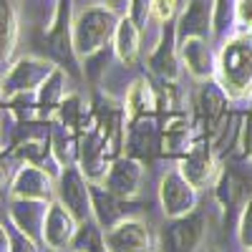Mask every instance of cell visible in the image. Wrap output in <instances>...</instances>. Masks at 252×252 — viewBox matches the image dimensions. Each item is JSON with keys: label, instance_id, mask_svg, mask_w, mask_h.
I'll list each match as a JSON object with an SVG mask.
<instances>
[{"label": "cell", "instance_id": "28", "mask_svg": "<svg viewBox=\"0 0 252 252\" xmlns=\"http://www.w3.org/2000/svg\"><path fill=\"white\" fill-rule=\"evenodd\" d=\"M237 237L242 250H252V194L247 197L242 215H240V224H237Z\"/></svg>", "mask_w": 252, "mask_h": 252}, {"label": "cell", "instance_id": "17", "mask_svg": "<svg viewBox=\"0 0 252 252\" xmlns=\"http://www.w3.org/2000/svg\"><path fill=\"white\" fill-rule=\"evenodd\" d=\"M20 35L18 0H0V73H5L13 63Z\"/></svg>", "mask_w": 252, "mask_h": 252}, {"label": "cell", "instance_id": "8", "mask_svg": "<svg viewBox=\"0 0 252 252\" xmlns=\"http://www.w3.org/2000/svg\"><path fill=\"white\" fill-rule=\"evenodd\" d=\"M146 169L144 164L134 157H119L111 161L106 177H103L101 187L109 189V192L119 199H134L141 194V184H144Z\"/></svg>", "mask_w": 252, "mask_h": 252}, {"label": "cell", "instance_id": "16", "mask_svg": "<svg viewBox=\"0 0 252 252\" xmlns=\"http://www.w3.org/2000/svg\"><path fill=\"white\" fill-rule=\"evenodd\" d=\"M179 172L199 192V189H204V187H209L215 182V177H217V161H215L212 152H209L207 146H192V149L187 152V157L182 159Z\"/></svg>", "mask_w": 252, "mask_h": 252}, {"label": "cell", "instance_id": "20", "mask_svg": "<svg viewBox=\"0 0 252 252\" xmlns=\"http://www.w3.org/2000/svg\"><path fill=\"white\" fill-rule=\"evenodd\" d=\"M111 43H114V56L124 66H134L141 56V31L126 15H121Z\"/></svg>", "mask_w": 252, "mask_h": 252}, {"label": "cell", "instance_id": "31", "mask_svg": "<svg viewBox=\"0 0 252 252\" xmlns=\"http://www.w3.org/2000/svg\"><path fill=\"white\" fill-rule=\"evenodd\" d=\"M242 152H245L247 161H252V111L242 121Z\"/></svg>", "mask_w": 252, "mask_h": 252}, {"label": "cell", "instance_id": "32", "mask_svg": "<svg viewBox=\"0 0 252 252\" xmlns=\"http://www.w3.org/2000/svg\"><path fill=\"white\" fill-rule=\"evenodd\" d=\"M0 252H10V237H8V224L0 222Z\"/></svg>", "mask_w": 252, "mask_h": 252}, {"label": "cell", "instance_id": "26", "mask_svg": "<svg viewBox=\"0 0 252 252\" xmlns=\"http://www.w3.org/2000/svg\"><path fill=\"white\" fill-rule=\"evenodd\" d=\"M126 18H129L139 31H144L152 20V0H129V3H126Z\"/></svg>", "mask_w": 252, "mask_h": 252}, {"label": "cell", "instance_id": "6", "mask_svg": "<svg viewBox=\"0 0 252 252\" xmlns=\"http://www.w3.org/2000/svg\"><path fill=\"white\" fill-rule=\"evenodd\" d=\"M197 189L184 179V174L179 172V166L166 169L164 177L159 179V204L164 217H184L189 212L197 209Z\"/></svg>", "mask_w": 252, "mask_h": 252}, {"label": "cell", "instance_id": "27", "mask_svg": "<svg viewBox=\"0 0 252 252\" xmlns=\"http://www.w3.org/2000/svg\"><path fill=\"white\" fill-rule=\"evenodd\" d=\"M179 10V0H152V20L157 26L172 23Z\"/></svg>", "mask_w": 252, "mask_h": 252}, {"label": "cell", "instance_id": "23", "mask_svg": "<svg viewBox=\"0 0 252 252\" xmlns=\"http://www.w3.org/2000/svg\"><path fill=\"white\" fill-rule=\"evenodd\" d=\"M227 96L224 91L217 86L215 81H204L202 89H199V109L202 114L207 116L209 124H217L222 116H224V106H227Z\"/></svg>", "mask_w": 252, "mask_h": 252}, {"label": "cell", "instance_id": "29", "mask_svg": "<svg viewBox=\"0 0 252 252\" xmlns=\"http://www.w3.org/2000/svg\"><path fill=\"white\" fill-rule=\"evenodd\" d=\"M8 237H10V252H40V245L31 240L28 235H23L10 222H8Z\"/></svg>", "mask_w": 252, "mask_h": 252}, {"label": "cell", "instance_id": "18", "mask_svg": "<svg viewBox=\"0 0 252 252\" xmlns=\"http://www.w3.org/2000/svg\"><path fill=\"white\" fill-rule=\"evenodd\" d=\"M78 159H81L78 169L83 172V177H86L91 184H101L111 164L106 161V146H103V141L96 134H86L81 139Z\"/></svg>", "mask_w": 252, "mask_h": 252}, {"label": "cell", "instance_id": "10", "mask_svg": "<svg viewBox=\"0 0 252 252\" xmlns=\"http://www.w3.org/2000/svg\"><path fill=\"white\" fill-rule=\"evenodd\" d=\"M179 48V61L184 63L187 73L194 81H215V63H217V51L209 46L207 38H184L177 43Z\"/></svg>", "mask_w": 252, "mask_h": 252}, {"label": "cell", "instance_id": "3", "mask_svg": "<svg viewBox=\"0 0 252 252\" xmlns=\"http://www.w3.org/2000/svg\"><path fill=\"white\" fill-rule=\"evenodd\" d=\"M56 202L66 207L78 224L89 222L94 217V209H91V182L83 177V172L78 169L76 164L61 166L58 179H56Z\"/></svg>", "mask_w": 252, "mask_h": 252}, {"label": "cell", "instance_id": "21", "mask_svg": "<svg viewBox=\"0 0 252 252\" xmlns=\"http://www.w3.org/2000/svg\"><path fill=\"white\" fill-rule=\"evenodd\" d=\"M157 106V98H154V91H152V83L146 78H136L129 91H126V114L129 119H136L146 111H152Z\"/></svg>", "mask_w": 252, "mask_h": 252}, {"label": "cell", "instance_id": "1", "mask_svg": "<svg viewBox=\"0 0 252 252\" xmlns=\"http://www.w3.org/2000/svg\"><path fill=\"white\" fill-rule=\"evenodd\" d=\"M215 83L229 101H245L252 94V33H232L217 48Z\"/></svg>", "mask_w": 252, "mask_h": 252}, {"label": "cell", "instance_id": "7", "mask_svg": "<svg viewBox=\"0 0 252 252\" xmlns=\"http://www.w3.org/2000/svg\"><path fill=\"white\" fill-rule=\"evenodd\" d=\"M106 252H157V237L149 229V224L126 217L109 227L106 232Z\"/></svg>", "mask_w": 252, "mask_h": 252}, {"label": "cell", "instance_id": "5", "mask_svg": "<svg viewBox=\"0 0 252 252\" xmlns=\"http://www.w3.org/2000/svg\"><path fill=\"white\" fill-rule=\"evenodd\" d=\"M204 217L199 212H189L184 217L169 220L157 240V252H197L204 242Z\"/></svg>", "mask_w": 252, "mask_h": 252}, {"label": "cell", "instance_id": "24", "mask_svg": "<svg viewBox=\"0 0 252 252\" xmlns=\"http://www.w3.org/2000/svg\"><path fill=\"white\" fill-rule=\"evenodd\" d=\"M63 98H66V71L56 66L53 73L43 81V86L35 91V101L40 106H58Z\"/></svg>", "mask_w": 252, "mask_h": 252}, {"label": "cell", "instance_id": "19", "mask_svg": "<svg viewBox=\"0 0 252 252\" xmlns=\"http://www.w3.org/2000/svg\"><path fill=\"white\" fill-rule=\"evenodd\" d=\"M91 209H94V220L103 227V232H106L109 227H114L116 222L126 220L124 199L114 197L109 189H103L101 184H91Z\"/></svg>", "mask_w": 252, "mask_h": 252}, {"label": "cell", "instance_id": "33", "mask_svg": "<svg viewBox=\"0 0 252 252\" xmlns=\"http://www.w3.org/2000/svg\"><path fill=\"white\" fill-rule=\"evenodd\" d=\"M8 177H10V164H8V159L3 154H0V187L8 182Z\"/></svg>", "mask_w": 252, "mask_h": 252}, {"label": "cell", "instance_id": "12", "mask_svg": "<svg viewBox=\"0 0 252 252\" xmlns=\"http://www.w3.org/2000/svg\"><path fill=\"white\" fill-rule=\"evenodd\" d=\"M177 28L174 23H166L161 26V33H159V40L154 51L149 53V68L164 78V81H177L179 73H182V61H179V48H177Z\"/></svg>", "mask_w": 252, "mask_h": 252}, {"label": "cell", "instance_id": "22", "mask_svg": "<svg viewBox=\"0 0 252 252\" xmlns=\"http://www.w3.org/2000/svg\"><path fill=\"white\" fill-rule=\"evenodd\" d=\"M73 252H106V237H103V227L91 217L89 222H81L73 242H71Z\"/></svg>", "mask_w": 252, "mask_h": 252}, {"label": "cell", "instance_id": "13", "mask_svg": "<svg viewBox=\"0 0 252 252\" xmlns=\"http://www.w3.org/2000/svg\"><path fill=\"white\" fill-rule=\"evenodd\" d=\"M51 202H38V199H10L8 207V222L18 227L23 235L43 245V222Z\"/></svg>", "mask_w": 252, "mask_h": 252}, {"label": "cell", "instance_id": "25", "mask_svg": "<svg viewBox=\"0 0 252 252\" xmlns=\"http://www.w3.org/2000/svg\"><path fill=\"white\" fill-rule=\"evenodd\" d=\"M235 3L237 0H212V35L217 40L235 33Z\"/></svg>", "mask_w": 252, "mask_h": 252}, {"label": "cell", "instance_id": "9", "mask_svg": "<svg viewBox=\"0 0 252 252\" xmlns=\"http://www.w3.org/2000/svg\"><path fill=\"white\" fill-rule=\"evenodd\" d=\"M10 199H38L53 202L56 199V179L51 172L40 169L35 164H23L10 182Z\"/></svg>", "mask_w": 252, "mask_h": 252}, {"label": "cell", "instance_id": "4", "mask_svg": "<svg viewBox=\"0 0 252 252\" xmlns=\"http://www.w3.org/2000/svg\"><path fill=\"white\" fill-rule=\"evenodd\" d=\"M56 63L48 58H38V56H23L15 63H10V68L3 73V94L5 98L10 96H23V94H35L43 81L53 73Z\"/></svg>", "mask_w": 252, "mask_h": 252}, {"label": "cell", "instance_id": "36", "mask_svg": "<svg viewBox=\"0 0 252 252\" xmlns=\"http://www.w3.org/2000/svg\"><path fill=\"white\" fill-rule=\"evenodd\" d=\"M46 252H68V250H46Z\"/></svg>", "mask_w": 252, "mask_h": 252}, {"label": "cell", "instance_id": "15", "mask_svg": "<svg viewBox=\"0 0 252 252\" xmlns=\"http://www.w3.org/2000/svg\"><path fill=\"white\" fill-rule=\"evenodd\" d=\"M177 40L209 38L212 35V0H187L184 10L177 15Z\"/></svg>", "mask_w": 252, "mask_h": 252}, {"label": "cell", "instance_id": "35", "mask_svg": "<svg viewBox=\"0 0 252 252\" xmlns=\"http://www.w3.org/2000/svg\"><path fill=\"white\" fill-rule=\"evenodd\" d=\"M5 98V94H3V81H0V101Z\"/></svg>", "mask_w": 252, "mask_h": 252}, {"label": "cell", "instance_id": "37", "mask_svg": "<svg viewBox=\"0 0 252 252\" xmlns=\"http://www.w3.org/2000/svg\"><path fill=\"white\" fill-rule=\"evenodd\" d=\"M250 111H252V94H250Z\"/></svg>", "mask_w": 252, "mask_h": 252}, {"label": "cell", "instance_id": "30", "mask_svg": "<svg viewBox=\"0 0 252 252\" xmlns=\"http://www.w3.org/2000/svg\"><path fill=\"white\" fill-rule=\"evenodd\" d=\"M235 33H252V0L235 3Z\"/></svg>", "mask_w": 252, "mask_h": 252}, {"label": "cell", "instance_id": "38", "mask_svg": "<svg viewBox=\"0 0 252 252\" xmlns=\"http://www.w3.org/2000/svg\"><path fill=\"white\" fill-rule=\"evenodd\" d=\"M245 252H252V250H245Z\"/></svg>", "mask_w": 252, "mask_h": 252}, {"label": "cell", "instance_id": "2", "mask_svg": "<svg viewBox=\"0 0 252 252\" xmlns=\"http://www.w3.org/2000/svg\"><path fill=\"white\" fill-rule=\"evenodd\" d=\"M119 18L121 15L116 10H111L103 3H91L83 10H78L73 15V31H71L76 58L86 61L106 48L114 40Z\"/></svg>", "mask_w": 252, "mask_h": 252}, {"label": "cell", "instance_id": "11", "mask_svg": "<svg viewBox=\"0 0 252 252\" xmlns=\"http://www.w3.org/2000/svg\"><path fill=\"white\" fill-rule=\"evenodd\" d=\"M73 10H71V0H58V8L53 15V23L46 33L48 40V51L56 56L61 63H71L76 66V53H73Z\"/></svg>", "mask_w": 252, "mask_h": 252}, {"label": "cell", "instance_id": "14", "mask_svg": "<svg viewBox=\"0 0 252 252\" xmlns=\"http://www.w3.org/2000/svg\"><path fill=\"white\" fill-rule=\"evenodd\" d=\"M78 229V222L63 204L56 199L48 204L46 222H43V247L46 250H66L73 242V235Z\"/></svg>", "mask_w": 252, "mask_h": 252}, {"label": "cell", "instance_id": "34", "mask_svg": "<svg viewBox=\"0 0 252 252\" xmlns=\"http://www.w3.org/2000/svg\"><path fill=\"white\" fill-rule=\"evenodd\" d=\"M126 3H129V0H103V5H109V8H111V10H116V13H119V10H124V8H126Z\"/></svg>", "mask_w": 252, "mask_h": 252}]
</instances>
